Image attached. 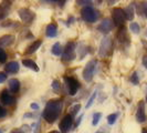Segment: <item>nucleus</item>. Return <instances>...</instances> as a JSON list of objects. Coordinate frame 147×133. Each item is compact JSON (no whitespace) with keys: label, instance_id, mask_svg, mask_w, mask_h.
Returning a JSON list of instances; mask_svg holds the SVG:
<instances>
[{"label":"nucleus","instance_id":"nucleus-32","mask_svg":"<svg viewBox=\"0 0 147 133\" xmlns=\"http://www.w3.org/2000/svg\"><path fill=\"white\" fill-rule=\"evenodd\" d=\"M6 79H7V75L5 72H0V83H2V82L6 81Z\"/></svg>","mask_w":147,"mask_h":133},{"label":"nucleus","instance_id":"nucleus-17","mask_svg":"<svg viewBox=\"0 0 147 133\" xmlns=\"http://www.w3.org/2000/svg\"><path fill=\"white\" fill-rule=\"evenodd\" d=\"M22 64H23L24 66H27V68H29V69H31V70H34L36 72L39 71V66H38V64L33 61V60H31V59L22 60Z\"/></svg>","mask_w":147,"mask_h":133},{"label":"nucleus","instance_id":"nucleus-4","mask_svg":"<svg viewBox=\"0 0 147 133\" xmlns=\"http://www.w3.org/2000/svg\"><path fill=\"white\" fill-rule=\"evenodd\" d=\"M95 69H96V61L95 60H91L90 62H88V64L85 66L84 70H83V79L85 81H92L94 73H95Z\"/></svg>","mask_w":147,"mask_h":133},{"label":"nucleus","instance_id":"nucleus-7","mask_svg":"<svg viewBox=\"0 0 147 133\" xmlns=\"http://www.w3.org/2000/svg\"><path fill=\"white\" fill-rule=\"evenodd\" d=\"M72 123H73V117L71 114H66L60 122V133H67L70 128L72 126Z\"/></svg>","mask_w":147,"mask_h":133},{"label":"nucleus","instance_id":"nucleus-29","mask_svg":"<svg viewBox=\"0 0 147 133\" xmlns=\"http://www.w3.org/2000/svg\"><path fill=\"white\" fill-rule=\"evenodd\" d=\"M6 16H7V10H6V9H3L2 7H0V20H1V19H3Z\"/></svg>","mask_w":147,"mask_h":133},{"label":"nucleus","instance_id":"nucleus-30","mask_svg":"<svg viewBox=\"0 0 147 133\" xmlns=\"http://www.w3.org/2000/svg\"><path fill=\"white\" fill-rule=\"evenodd\" d=\"M52 88H53V90H55V91H58L60 89V84L58 80H54V81L52 82Z\"/></svg>","mask_w":147,"mask_h":133},{"label":"nucleus","instance_id":"nucleus-23","mask_svg":"<svg viewBox=\"0 0 147 133\" xmlns=\"http://www.w3.org/2000/svg\"><path fill=\"white\" fill-rule=\"evenodd\" d=\"M129 29H131V31H133L134 33H138L140 30V27L137 22H132V23L129 24Z\"/></svg>","mask_w":147,"mask_h":133},{"label":"nucleus","instance_id":"nucleus-5","mask_svg":"<svg viewBox=\"0 0 147 133\" xmlns=\"http://www.w3.org/2000/svg\"><path fill=\"white\" fill-rule=\"evenodd\" d=\"M64 81H65L67 90H69V94L70 96H74L78 92L79 88H80V83L78 82V80H75L72 77H65Z\"/></svg>","mask_w":147,"mask_h":133},{"label":"nucleus","instance_id":"nucleus-40","mask_svg":"<svg viewBox=\"0 0 147 133\" xmlns=\"http://www.w3.org/2000/svg\"><path fill=\"white\" fill-rule=\"evenodd\" d=\"M146 101H147V96H146Z\"/></svg>","mask_w":147,"mask_h":133},{"label":"nucleus","instance_id":"nucleus-26","mask_svg":"<svg viewBox=\"0 0 147 133\" xmlns=\"http://www.w3.org/2000/svg\"><path fill=\"white\" fill-rule=\"evenodd\" d=\"M7 60V53L3 49L0 48V63H3Z\"/></svg>","mask_w":147,"mask_h":133},{"label":"nucleus","instance_id":"nucleus-8","mask_svg":"<svg viewBox=\"0 0 147 133\" xmlns=\"http://www.w3.org/2000/svg\"><path fill=\"white\" fill-rule=\"evenodd\" d=\"M75 47H76V43H74V42H70V43L66 44L64 52H63V56H62L63 59L71 61L75 58Z\"/></svg>","mask_w":147,"mask_h":133},{"label":"nucleus","instance_id":"nucleus-1","mask_svg":"<svg viewBox=\"0 0 147 133\" xmlns=\"http://www.w3.org/2000/svg\"><path fill=\"white\" fill-rule=\"evenodd\" d=\"M62 110V101L61 100H51L49 101L43 111V119L48 123H53L58 120Z\"/></svg>","mask_w":147,"mask_h":133},{"label":"nucleus","instance_id":"nucleus-19","mask_svg":"<svg viewBox=\"0 0 147 133\" xmlns=\"http://www.w3.org/2000/svg\"><path fill=\"white\" fill-rule=\"evenodd\" d=\"M124 11H125L126 19L127 20H133V18H134V9H133L132 6H128L126 9H124Z\"/></svg>","mask_w":147,"mask_h":133},{"label":"nucleus","instance_id":"nucleus-28","mask_svg":"<svg viewBox=\"0 0 147 133\" xmlns=\"http://www.w3.org/2000/svg\"><path fill=\"white\" fill-rule=\"evenodd\" d=\"M92 2L91 1H86V0H79L78 1V5H82V6H86V7H90Z\"/></svg>","mask_w":147,"mask_h":133},{"label":"nucleus","instance_id":"nucleus-24","mask_svg":"<svg viewBox=\"0 0 147 133\" xmlns=\"http://www.w3.org/2000/svg\"><path fill=\"white\" fill-rule=\"evenodd\" d=\"M95 98H96V92H94V93L91 96V98H90V100L88 101L86 105H85V108H86V109H88V108H91V107H92V104L94 103V100H95Z\"/></svg>","mask_w":147,"mask_h":133},{"label":"nucleus","instance_id":"nucleus-20","mask_svg":"<svg viewBox=\"0 0 147 133\" xmlns=\"http://www.w3.org/2000/svg\"><path fill=\"white\" fill-rule=\"evenodd\" d=\"M51 52H52V54H54V56H61V44H60L59 42L53 44V47H52V49H51Z\"/></svg>","mask_w":147,"mask_h":133},{"label":"nucleus","instance_id":"nucleus-14","mask_svg":"<svg viewBox=\"0 0 147 133\" xmlns=\"http://www.w3.org/2000/svg\"><path fill=\"white\" fill-rule=\"evenodd\" d=\"M15 41V37L11 35H7L3 37L0 38V45L1 47H8L10 44H12V42Z\"/></svg>","mask_w":147,"mask_h":133},{"label":"nucleus","instance_id":"nucleus-36","mask_svg":"<svg viewBox=\"0 0 147 133\" xmlns=\"http://www.w3.org/2000/svg\"><path fill=\"white\" fill-rule=\"evenodd\" d=\"M142 133H147V129L145 128V129H143V131H142Z\"/></svg>","mask_w":147,"mask_h":133},{"label":"nucleus","instance_id":"nucleus-9","mask_svg":"<svg viewBox=\"0 0 147 133\" xmlns=\"http://www.w3.org/2000/svg\"><path fill=\"white\" fill-rule=\"evenodd\" d=\"M112 48V41H111L110 38H104L103 40H102V42H101V45H100V50H98V54L101 56V57H105L109 51H110V49Z\"/></svg>","mask_w":147,"mask_h":133},{"label":"nucleus","instance_id":"nucleus-3","mask_svg":"<svg viewBox=\"0 0 147 133\" xmlns=\"http://www.w3.org/2000/svg\"><path fill=\"white\" fill-rule=\"evenodd\" d=\"M81 16H82V18H83L84 21L90 22V23L95 22L96 20H97V18H98L97 12H96L95 10L91 7V6H90V7L83 8L81 11Z\"/></svg>","mask_w":147,"mask_h":133},{"label":"nucleus","instance_id":"nucleus-16","mask_svg":"<svg viewBox=\"0 0 147 133\" xmlns=\"http://www.w3.org/2000/svg\"><path fill=\"white\" fill-rule=\"evenodd\" d=\"M8 84H9L10 91L13 92V93L18 92L20 90V82H19V80H17V79H10L9 82H8Z\"/></svg>","mask_w":147,"mask_h":133},{"label":"nucleus","instance_id":"nucleus-11","mask_svg":"<svg viewBox=\"0 0 147 133\" xmlns=\"http://www.w3.org/2000/svg\"><path fill=\"white\" fill-rule=\"evenodd\" d=\"M113 28H114V23L112 22L111 19H105V20H103V21L100 23V26L97 27V29L100 30L101 32H103V33L110 32Z\"/></svg>","mask_w":147,"mask_h":133},{"label":"nucleus","instance_id":"nucleus-12","mask_svg":"<svg viewBox=\"0 0 147 133\" xmlns=\"http://www.w3.org/2000/svg\"><path fill=\"white\" fill-rule=\"evenodd\" d=\"M136 119H137V121L140 122V123H143V122H145L146 121V114H145V104L143 101H140V104H138V108H137V112H136Z\"/></svg>","mask_w":147,"mask_h":133},{"label":"nucleus","instance_id":"nucleus-2","mask_svg":"<svg viewBox=\"0 0 147 133\" xmlns=\"http://www.w3.org/2000/svg\"><path fill=\"white\" fill-rule=\"evenodd\" d=\"M112 18H113V23L115 26H118V27L123 26L126 20L124 9H122V8H114L112 10Z\"/></svg>","mask_w":147,"mask_h":133},{"label":"nucleus","instance_id":"nucleus-34","mask_svg":"<svg viewBox=\"0 0 147 133\" xmlns=\"http://www.w3.org/2000/svg\"><path fill=\"white\" fill-rule=\"evenodd\" d=\"M143 64H144V66H146L147 69V54L144 56V58H143Z\"/></svg>","mask_w":147,"mask_h":133},{"label":"nucleus","instance_id":"nucleus-38","mask_svg":"<svg viewBox=\"0 0 147 133\" xmlns=\"http://www.w3.org/2000/svg\"><path fill=\"white\" fill-rule=\"evenodd\" d=\"M0 133H3V132H2V130H1V129H0Z\"/></svg>","mask_w":147,"mask_h":133},{"label":"nucleus","instance_id":"nucleus-33","mask_svg":"<svg viewBox=\"0 0 147 133\" xmlns=\"http://www.w3.org/2000/svg\"><path fill=\"white\" fill-rule=\"evenodd\" d=\"M30 108L32 109V110H38L39 109V105L37 103H31L30 104Z\"/></svg>","mask_w":147,"mask_h":133},{"label":"nucleus","instance_id":"nucleus-39","mask_svg":"<svg viewBox=\"0 0 147 133\" xmlns=\"http://www.w3.org/2000/svg\"><path fill=\"white\" fill-rule=\"evenodd\" d=\"M97 133H103V132H102V131H98V132H97Z\"/></svg>","mask_w":147,"mask_h":133},{"label":"nucleus","instance_id":"nucleus-6","mask_svg":"<svg viewBox=\"0 0 147 133\" xmlns=\"http://www.w3.org/2000/svg\"><path fill=\"white\" fill-rule=\"evenodd\" d=\"M19 17H20V19H21L22 21L24 22V23H31V22L33 21V19H34V14L28 9V8H21V9H19Z\"/></svg>","mask_w":147,"mask_h":133},{"label":"nucleus","instance_id":"nucleus-18","mask_svg":"<svg viewBox=\"0 0 147 133\" xmlns=\"http://www.w3.org/2000/svg\"><path fill=\"white\" fill-rule=\"evenodd\" d=\"M42 44V41L41 40H36L33 43L30 45L29 48H28V50H27V53L28 54H31V53H34V52L37 51L38 49L40 48V45Z\"/></svg>","mask_w":147,"mask_h":133},{"label":"nucleus","instance_id":"nucleus-10","mask_svg":"<svg viewBox=\"0 0 147 133\" xmlns=\"http://www.w3.org/2000/svg\"><path fill=\"white\" fill-rule=\"evenodd\" d=\"M0 101L1 103L6 104V105H12V104L16 102V99L15 96H12L7 90H3L0 94Z\"/></svg>","mask_w":147,"mask_h":133},{"label":"nucleus","instance_id":"nucleus-13","mask_svg":"<svg viewBox=\"0 0 147 133\" xmlns=\"http://www.w3.org/2000/svg\"><path fill=\"white\" fill-rule=\"evenodd\" d=\"M45 35L49 38L57 37V35H58V27H57V24H55V23H50V24H48L47 30H45Z\"/></svg>","mask_w":147,"mask_h":133},{"label":"nucleus","instance_id":"nucleus-35","mask_svg":"<svg viewBox=\"0 0 147 133\" xmlns=\"http://www.w3.org/2000/svg\"><path fill=\"white\" fill-rule=\"evenodd\" d=\"M82 118H83V114H82V115H80V118L78 119V121H76V126H80V123H81Z\"/></svg>","mask_w":147,"mask_h":133},{"label":"nucleus","instance_id":"nucleus-27","mask_svg":"<svg viewBox=\"0 0 147 133\" xmlns=\"http://www.w3.org/2000/svg\"><path fill=\"white\" fill-rule=\"evenodd\" d=\"M80 109H81V105H80V104H75L73 108L71 109V115L73 117L75 114H78V112L80 111Z\"/></svg>","mask_w":147,"mask_h":133},{"label":"nucleus","instance_id":"nucleus-37","mask_svg":"<svg viewBox=\"0 0 147 133\" xmlns=\"http://www.w3.org/2000/svg\"><path fill=\"white\" fill-rule=\"evenodd\" d=\"M49 133H60V132H58V131H51V132H49Z\"/></svg>","mask_w":147,"mask_h":133},{"label":"nucleus","instance_id":"nucleus-25","mask_svg":"<svg viewBox=\"0 0 147 133\" xmlns=\"http://www.w3.org/2000/svg\"><path fill=\"white\" fill-rule=\"evenodd\" d=\"M131 82H132L133 84H138L140 83V78H138V75H137V72H134L132 74V77H131Z\"/></svg>","mask_w":147,"mask_h":133},{"label":"nucleus","instance_id":"nucleus-15","mask_svg":"<svg viewBox=\"0 0 147 133\" xmlns=\"http://www.w3.org/2000/svg\"><path fill=\"white\" fill-rule=\"evenodd\" d=\"M6 71L9 73H17L19 71V63L17 61H11L6 66Z\"/></svg>","mask_w":147,"mask_h":133},{"label":"nucleus","instance_id":"nucleus-31","mask_svg":"<svg viewBox=\"0 0 147 133\" xmlns=\"http://www.w3.org/2000/svg\"><path fill=\"white\" fill-rule=\"evenodd\" d=\"M6 115H7V111L0 105V118H5Z\"/></svg>","mask_w":147,"mask_h":133},{"label":"nucleus","instance_id":"nucleus-22","mask_svg":"<svg viewBox=\"0 0 147 133\" xmlns=\"http://www.w3.org/2000/svg\"><path fill=\"white\" fill-rule=\"evenodd\" d=\"M102 118V113H100V112H96L93 114V121H92V124L95 126L98 124V122H100V120Z\"/></svg>","mask_w":147,"mask_h":133},{"label":"nucleus","instance_id":"nucleus-21","mask_svg":"<svg viewBox=\"0 0 147 133\" xmlns=\"http://www.w3.org/2000/svg\"><path fill=\"white\" fill-rule=\"evenodd\" d=\"M117 117H118V113H112V114H110V115L107 117V123H109L110 126H113V124L116 122Z\"/></svg>","mask_w":147,"mask_h":133}]
</instances>
